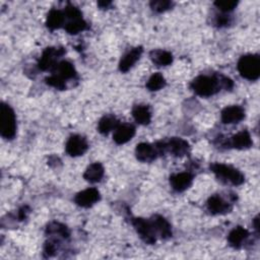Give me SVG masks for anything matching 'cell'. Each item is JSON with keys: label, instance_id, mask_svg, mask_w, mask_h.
Wrapping results in <instances>:
<instances>
[{"label": "cell", "instance_id": "1", "mask_svg": "<svg viewBox=\"0 0 260 260\" xmlns=\"http://www.w3.org/2000/svg\"><path fill=\"white\" fill-rule=\"evenodd\" d=\"M191 89L199 96L208 98L217 93L220 88L232 89L234 82L224 75H198L190 83Z\"/></svg>", "mask_w": 260, "mask_h": 260}, {"label": "cell", "instance_id": "2", "mask_svg": "<svg viewBox=\"0 0 260 260\" xmlns=\"http://www.w3.org/2000/svg\"><path fill=\"white\" fill-rule=\"evenodd\" d=\"M242 77L254 81L260 76V57L257 54H247L242 56L237 65Z\"/></svg>", "mask_w": 260, "mask_h": 260}, {"label": "cell", "instance_id": "3", "mask_svg": "<svg viewBox=\"0 0 260 260\" xmlns=\"http://www.w3.org/2000/svg\"><path fill=\"white\" fill-rule=\"evenodd\" d=\"M210 170L216 176V178L223 183L239 186L245 181L244 175L239 170L225 164L213 162L210 165Z\"/></svg>", "mask_w": 260, "mask_h": 260}, {"label": "cell", "instance_id": "4", "mask_svg": "<svg viewBox=\"0 0 260 260\" xmlns=\"http://www.w3.org/2000/svg\"><path fill=\"white\" fill-rule=\"evenodd\" d=\"M16 133V117L12 108L1 103L0 106V134L4 139L14 138Z\"/></svg>", "mask_w": 260, "mask_h": 260}, {"label": "cell", "instance_id": "5", "mask_svg": "<svg viewBox=\"0 0 260 260\" xmlns=\"http://www.w3.org/2000/svg\"><path fill=\"white\" fill-rule=\"evenodd\" d=\"M154 144L159 155H162L166 152H168L174 156H184L189 152L190 149L189 143L186 140L179 137H172L168 140L158 141Z\"/></svg>", "mask_w": 260, "mask_h": 260}, {"label": "cell", "instance_id": "6", "mask_svg": "<svg viewBox=\"0 0 260 260\" xmlns=\"http://www.w3.org/2000/svg\"><path fill=\"white\" fill-rule=\"evenodd\" d=\"M131 222L135 228L137 234L146 244L152 245L155 243L157 236H156L151 218L136 217V218H132Z\"/></svg>", "mask_w": 260, "mask_h": 260}, {"label": "cell", "instance_id": "7", "mask_svg": "<svg viewBox=\"0 0 260 260\" xmlns=\"http://www.w3.org/2000/svg\"><path fill=\"white\" fill-rule=\"evenodd\" d=\"M65 54V49L63 48H55V47H48L46 48L41 58L38 62V67L42 71H48L53 70L54 67L58 63V58L63 56Z\"/></svg>", "mask_w": 260, "mask_h": 260}, {"label": "cell", "instance_id": "8", "mask_svg": "<svg viewBox=\"0 0 260 260\" xmlns=\"http://www.w3.org/2000/svg\"><path fill=\"white\" fill-rule=\"evenodd\" d=\"M87 148L88 143L86 138L78 134L71 135L65 144V150L70 156L82 155Z\"/></svg>", "mask_w": 260, "mask_h": 260}, {"label": "cell", "instance_id": "9", "mask_svg": "<svg viewBox=\"0 0 260 260\" xmlns=\"http://www.w3.org/2000/svg\"><path fill=\"white\" fill-rule=\"evenodd\" d=\"M101 199L100 192L95 188H87L78 192L74 197V202L80 207H90Z\"/></svg>", "mask_w": 260, "mask_h": 260}, {"label": "cell", "instance_id": "10", "mask_svg": "<svg viewBox=\"0 0 260 260\" xmlns=\"http://www.w3.org/2000/svg\"><path fill=\"white\" fill-rule=\"evenodd\" d=\"M136 158L142 162H150L154 160L159 154L155 144L141 142L135 148Z\"/></svg>", "mask_w": 260, "mask_h": 260}, {"label": "cell", "instance_id": "11", "mask_svg": "<svg viewBox=\"0 0 260 260\" xmlns=\"http://www.w3.org/2000/svg\"><path fill=\"white\" fill-rule=\"evenodd\" d=\"M245 118V110L238 105L225 107L220 113L221 122L224 124L239 123Z\"/></svg>", "mask_w": 260, "mask_h": 260}, {"label": "cell", "instance_id": "12", "mask_svg": "<svg viewBox=\"0 0 260 260\" xmlns=\"http://www.w3.org/2000/svg\"><path fill=\"white\" fill-rule=\"evenodd\" d=\"M142 52L143 48L141 46H138L132 48L127 53H125L119 62V70L121 72H127L128 70H130L134 66V64L139 60Z\"/></svg>", "mask_w": 260, "mask_h": 260}, {"label": "cell", "instance_id": "13", "mask_svg": "<svg viewBox=\"0 0 260 260\" xmlns=\"http://www.w3.org/2000/svg\"><path fill=\"white\" fill-rule=\"evenodd\" d=\"M207 209L212 214H224L231 211L232 205L220 195L214 194L207 200Z\"/></svg>", "mask_w": 260, "mask_h": 260}, {"label": "cell", "instance_id": "14", "mask_svg": "<svg viewBox=\"0 0 260 260\" xmlns=\"http://www.w3.org/2000/svg\"><path fill=\"white\" fill-rule=\"evenodd\" d=\"M193 182V175L189 172H182L174 174L170 177L171 187L177 192H183L187 190Z\"/></svg>", "mask_w": 260, "mask_h": 260}, {"label": "cell", "instance_id": "15", "mask_svg": "<svg viewBox=\"0 0 260 260\" xmlns=\"http://www.w3.org/2000/svg\"><path fill=\"white\" fill-rule=\"evenodd\" d=\"M135 127L132 124H119V126L115 129V132L113 134V140L117 144H124L132 139V137L135 135Z\"/></svg>", "mask_w": 260, "mask_h": 260}, {"label": "cell", "instance_id": "16", "mask_svg": "<svg viewBox=\"0 0 260 260\" xmlns=\"http://www.w3.org/2000/svg\"><path fill=\"white\" fill-rule=\"evenodd\" d=\"M52 71H53L52 74H55L56 76H58L59 78H61L64 81L73 79L77 76L74 66L66 60L59 61Z\"/></svg>", "mask_w": 260, "mask_h": 260}, {"label": "cell", "instance_id": "17", "mask_svg": "<svg viewBox=\"0 0 260 260\" xmlns=\"http://www.w3.org/2000/svg\"><path fill=\"white\" fill-rule=\"evenodd\" d=\"M253 144L250 133L247 130H242L231 137L228 141V145L236 149H247L250 148Z\"/></svg>", "mask_w": 260, "mask_h": 260}, {"label": "cell", "instance_id": "18", "mask_svg": "<svg viewBox=\"0 0 260 260\" xmlns=\"http://www.w3.org/2000/svg\"><path fill=\"white\" fill-rule=\"evenodd\" d=\"M151 220H152L157 238L168 239L172 236L171 224L165 217H162L161 215L155 214L151 217Z\"/></svg>", "mask_w": 260, "mask_h": 260}, {"label": "cell", "instance_id": "19", "mask_svg": "<svg viewBox=\"0 0 260 260\" xmlns=\"http://www.w3.org/2000/svg\"><path fill=\"white\" fill-rule=\"evenodd\" d=\"M66 22V18H65V14L64 11H61L59 9H51L47 15V19H46V25L49 29L51 30H55L58 29L62 26L65 25Z\"/></svg>", "mask_w": 260, "mask_h": 260}, {"label": "cell", "instance_id": "20", "mask_svg": "<svg viewBox=\"0 0 260 260\" xmlns=\"http://www.w3.org/2000/svg\"><path fill=\"white\" fill-rule=\"evenodd\" d=\"M105 174V169L101 162L90 164L83 173V179L89 183L100 182Z\"/></svg>", "mask_w": 260, "mask_h": 260}, {"label": "cell", "instance_id": "21", "mask_svg": "<svg viewBox=\"0 0 260 260\" xmlns=\"http://www.w3.org/2000/svg\"><path fill=\"white\" fill-rule=\"evenodd\" d=\"M249 232L243 226H236L230 232L228 236V241L232 247L240 248L243 246V243H245V241L249 238Z\"/></svg>", "mask_w": 260, "mask_h": 260}, {"label": "cell", "instance_id": "22", "mask_svg": "<svg viewBox=\"0 0 260 260\" xmlns=\"http://www.w3.org/2000/svg\"><path fill=\"white\" fill-rule=\"evenodd\" d=\"M132 116L140 125H148L151 121V112L146 105H135L132 109Z\"/></svg>", "mask_w": 260, "mask_h": 260}, {"label": "cell", "instance_id": "23", "mask_svg": "<svg viewBox=\"0 0 260 260\" xmlns=\"http://www.w3.org/2000/svg\"><path fill=\"white\" fill-rule=\"evenodd\" d=\"M46 234L51 237H56L58 239H68L70 236L68 228L65 224L57 221H52L47 225Z\"/></svg>", "mask_w": 260, "mask_h": 260}, {"label": "cell", "instance_id": "24", "mask_svg": "<svg viewBox=\"0 0 260 260\" xmlns=\"http://www.w3.org/2000/svg\"><path fill=\"white\" fill-rule=\"evenodd\" d=\"M149 57L157 66H167L173 62V55L165 50H152L149 53Z\"/></svg>", "mask_w": 260, "mask_h": 260}, {"label": "cell", "instance_id": "25", "mask_svg": "<svg viewBox=\"0 0 260 260\" xmlns=\"http://www.w3.org/2000/svg\"><path fill=\"white\" fill-rule=\"evenodd\" d=\"M118 119L113 115H106L104 116L98 124V130L102 134H108L112 130H115L119 126Z\"/></svg>", "mask_w": 260, "mask_h": 260}, {"label": "cell", "instance_id": "26", "mask_svg": "<svg viewBox=\"0 0 260 260\" xmlns=\"http://www.w3.org/2000/svg\"><path fill=\"white\" fill-rule=\"evenodd\" d=\"M65 30L70 34V35H76L80 31L85 30L88 28L87 22L83 18H78V19H72V20H67L64 25Z\"/></svg>", "mask_w": 260, "mask_h": 260}, {"label": "cell", "instance_id": "27", "mask_svg": "<svg viewBox=\"0 0 260 260\" xmlns=\"http://www.w3.org/2000/svg\"><path fill=\"white\" fill-rule=\"evenodd\" d=\"M166 85V79L162 76L161 73L159 72H155L153 73L149 79L146 82V87L148 90L150 91H156L161 89L162 87H165Z\"/></svg>", "mask_w": 260, "mask_h": 260}, {"label": "cell", "instance_id": "28", "mask_svg": "<svg viewBox=\"0 0 260 260\" xmlns=\"http://www.w3.org/2000/svg\"><path fill=\"white\" fill-rule=\"evenodd\" d=\"M149 5L153 11L161 13L171 9L174 6V2L170 0H153L149 3Z\"/></svg>", "mask_w": 260, "mask_h": 260}, {"label": "cell", "instance_id": "29", "mask_svg": "<svg viewBox=\"0 0 260 260\" xmlns=\"http://www.w3.org/2000/svg\"><path fill=\"white\" fill-rule=\"evenodd\" d=\"M214 5L219 11H221L223 13H226V12H230V11H232L236 8V6L238 5V1L217 0V1L214 2Z\"/></svg>", "mask_w": 260, "mask_h": 260}, {"label": "cell", "instance_id": "30", "mask_svg": "<svg viewBox=\"0 0 260 260\" xmlns=\"http://www.w3.org/2000/svg\"><path fill=\"white\" fill-rule=\"evenodd\" d=\"M46 83L52 87H55L57 89H60V90H63V89H66V81L62 80L61 78H59L58 76H56L55 74H52L48 77H46L45 79Z\"/></svg>", "mask_w": 260, "mask_h": 260}, {"label": "cell", "instance_id": "31", "mask_svg": "<svg viewBox=\"0 0 260 260\" xmlns=\"http://www.w3.org/2000/svg\"><path fill=\"white\" fill-rule=\"evenodd\" d=\"M214 22L217 26H225L231 22V19H230V16H228V15L216 14Z\"/></svg>", "mask_w": 260, "mask_h": 260}, {"label": "cell", "instance_id": "32", "mask_svg": "<svg viewBox=\"0 0 260 260\" xmlns=\"http://www.w3.org/2000/svg\"><path fill=\"white\" fill-rule=\"evenodd\" d=\"M28 212H29V209H28L27 206L21 207V208L18 210V212H17V217H18V219H19V220H23V219L26 217V215H27Z\"/></svg>", "mask_w": 260, "mask_h": 260}, {"label": "cell", "instance_id": "33", "mask_svg": "<svg viewBox=\"0 0 260 260\" xmlns=\"http://www.w3.org/2000/svg\"><path fill=\"white\" fill-rule=\"evenodd\" d=\"M112 4L111 1H99L98 2V5L101 7V8H108L110 5Z\"/></svg>", "mask_w": 260, "mask_h": 260}, {"label": "cell", "instance_id": "34", "mask_svg": "<svg viewBox=\"0 0 260 260\" xmlns=\"http://www.w3.org/2000/svg\"><path fill=\"white\" fill-rule=\"evenodd\" d=\"M254 229L257 231V233H258V231H259V219H258V216H256L255 218H254Z\"/></svg>", "mask_w": 260, "mask_h": 260}]
</instances>
